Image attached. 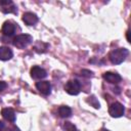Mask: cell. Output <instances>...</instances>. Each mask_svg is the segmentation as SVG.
<instances>
[{"mask_svg": "<svg viewBox=\"0 0 131 131\" xmlns=\"http://www.w3.org/2000/svg\"><path fill=\"white\" fill-rule=\"evenodd\" d=\"M128 54H129L128 49H126V48H117V49H114L113 51H111V53L108 55V58H110L112 63L120 64L126 59Z\"/></svg>", "mask_w": 131, "mask_h": 131, "instance_id": "1", "label": "cell"}, {"mask_svg": "<svg viewBox=\"0 0 131 131\" xmlns=\"http://www.w3.org/2000/svg\"><path fill=\"white\" fill-rule=\"evenodd\" d=\"M33 41V38L31 35H28V34H20V35H17L13 38L12 40V44L19 48V49H23V48H26L28 45H30Z\"/></svg>", "mask_w": 131, "mask_h": 131, "instance_id": "2", "label": "cell"}, {"mask_svg": "<svg viewBox=\"0 0 131 131\" xmlns=\"http://www.w3.org/2000/svg\"><path fill=\"white\" fill-rule=\"evenodd\" d=\"M64 90L70 95H78L81 90V85L78 80H69L64 85Z\"/></svg>", "mask_w": 131, "mask_h": 131, "instance_id": "3", "label": "cell"}, {"mask_svg": "<svg viewBox=\"0 0 131 131\" xmlns=\"http://www.w3.org/2000/svg\"><path fill=\"white\" fill-rule=\"evenodd\" d=\"M125 107L120 102H113L108 107V114L113 118H120L124 115Z\"/></svg>", "mask_w": 131, "mask_h": 131, "instance_id": "4", "label": "cell"}, {"mask_svg": "<svg viewBox=\"0 0 131 131\" xmlns=\"http://www.w3.org/2000/svg\"><path fill=\"white\" fill-rule=\"evenodd\" d=\"M0 6L3 13H16V7L10 0H0Z\"/></svg>", "mask_w": 131, "mask_h": 131, "instance_id": "5", "label": "cell"}, {"mask_svg": "<svg viewBox=\"0 0 131 131\" xmlns=\"http://www.w3.org/2000/svg\"><path fill=\"white\" fill-rule=\"evenodd\" d=\"M30 74H31V77H32L33 79H35V80H41V79H43V78H45V77L47 76L46 71H45L44 69L38 67V66L33 67V68L31 69Z\"/></svg>", "mask_w": 131, "mask_h": 131, "instance_id": "6", "label": "cell"}, {"mask_svg": "<svg viewBox=\"0 0 131 131\" xmlns=\"http://www.w3.org/2000/svg\"><path fill=\"white\" fill-rule=\"evenodd\" d=\"M37 90L43 95H49L51 92V85L48 81H40L36 83Z\"/></svg>", "mask_w": 131, "mask_h": 131, "instance_id": "7", "label": "cell"}, {"mask_svg": "<svg viewBox=\"0 0 131 131\" xmlns=\"http://www.w3.org/2000/svg\"><path fill=\"white\" fill-rule=\"evenodd\" d=\"M103 79L105 81H107L111 84H118L119 82H121L122 77L117 74V73H113V72H105L103 74Z\"/></svg>", "mask_w": 131, "mask_h": 131, "instance_id": "8", "label": "cell"}, {"mask_svg": "<svg viewBox=\"0 0 131 131\" xmlns=\"http://www.w3.org/2000/svg\"><path fill=\"white\" fill-rule=\"evenodd\" d=\"M1 31H2L3 35H5V36H8V37L9 36H12L15 33V25L13 23L7 20V21H5L3 24Z\"/></svg>", "mask_w": 131, "mask_h": 131, "instance_id": "9", "label": "cell"}, {"mask_svg": "<svg viewBox=\"0 0 131 131\" xmlns=\"http://www.w3.org/2000/svg\"><path fill=\"white\" fill-rule=\"evenodd\" d=\"M23 21L28 26H34L38 21V16L33 12H25L23 14Z\"/></svg>", "mask_w": 131, "mask_h": 131, "instance_id": "10", "label": "cell"}, {"mask_svg": "<svg viewBox=\"0 0 131 131\" xmlns=\"http://www.w3.org/2000/svg\"><path fill=\"white\" fill-rule=\"evenodd\" d=\"M13 56V52L9 47L1 46L0 47V60H9Z\"/></svg>", "mask_w": 131, "mask_h": 131, "instance_id": "11", "label": "cell"}, {"mask_svg": "<svg viewBox=\"0 0 131 131\" xmlns=\"http://www.w3.org/2000/svg\"><path fill=\"white\" fill-rule=\"evenodd\" d=\"M1 115L5 120H7L9 122H14L15 121V113L12 108H9V107L3 108L1 111Z\"/></svg>", "mask_w": 131, "mask_h": 131, "instance_id": "12", "label": "cell"}, {"mask_svg": "<svg viewBox=\"0 0 131 131\" xmlns=\"http://www.w3.org/2000/svg\"><path fill=\"white\" fill-rule=\"evenodd\" d=\"M58 115L61 118H69L72 115V110L67 105H62L58 108Z\"/></svg>", "mask_w": 131, "mask_h": 131, "instance_id": "13", "label": "cell"}, {"mask_svg": "<svg viewBox=\"0 0 131 131\" xmlns=\"http://www.w3.org/2000/svg\"><path fill=\"white\" fill-rule=\"evenodd\" d=\"M88 102L92 105V106H94L95 108H99L100 107V104H99V102L97 101V99L95 98V96H90V97H88Z\"/></svg>", "mask_w": 131, "mask_h": 131, "instance_id": "14", "label": "cell"}, {"mask_svg": "<svg viewBox=\"0 0 131 131\" xmlns=\"http://www.w3.org/2000/svg\"><path fill=\"white\" fill-rule=\"evenodd\" d=\"M63 128H64L67 131H77L76 126H75L74 124H72L71 122H66L64 125H63Z\"/></svg>", "mask_w": 131, "mask_h": 131, "instance_id": "15", "label": "cell"}, {"mask_svg": "<svg viewBox=\"0 0 131 131\" xmlns=\"http://www.w3.org/2000/svg\"><path fill=\"white\" fill-rule=\"evenodd\" d=\"M82 76L91 77V76H92V72H90V71H86V70H83V71H82Z\"/></svg>", "mask_w": 131, "mask_h": 131, "instance_id": "16", "label": "cell"}, {"mask_svg": "<svg viewBox=\"0 0 131 131\" xmlns=\"http://www.w3.org/2000/svg\"><path fill=\"white\" fill-rule=\"evenodd\" d=\"M6 87H7V84L5 82H3V81H0V92L3 91Z\"/></svg>", "mask_w": 131, "mask_h": 131, "instance_id": "17", "label": "cell"}, {"mask_svg": "<svg viewBox=\"0 0 131 131\" xmlns=\"http://www.w3.org/2000/svg\"><path fill=\"white\" fill-rule=\"evenodd\" d=\"M3 129H4V123L0 121V131H3Z\"/></svg>", "mask_w": 131, "mask_h": 131, "instance_id": "18", "label": "cell"}, {"mask_svg": "<svg viewBox=\"0 0 131 131\" xmlns=\"http://www.w3.org/2000/svg\"><path fill=\"white\" fill-rule=\"evenodd\" d=\"M9 131H20V130H19L17 127H15V126H14V127L10 128V129H9Z\"/></svg>", "mask_w": 131, "mask_h": 131, "instance_id": "19", "label": "cell"}, {"mask_svg": "<svg viewBox=\"0 0 131 131\" xmlns=\"http://www.w3.org/2000/svg\"><path fill=\"white\" fill-rule=\"evenodd\" d=\"M127 40H128V42H130V39H129V31H127Z\"/></svg>", "mask_w": 131, "mask_h": 131, "instance_id": "20", "label": "cell"}, {"mask_svg": "<svg viewBox=\"0 0 131 131\" xmlns=\"http://www.w3.org/2000/svg\"><path fill=\"white\" fill-rule=\"evenodd\" d=\"M98 131H110L108 129H105V128H101L100 130H98Z\"/></svg>", "mask_w": 131, "mask_h": 131, "instance_id": "21", "label": "cell"}]
</instances>
